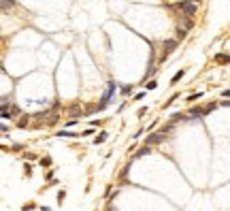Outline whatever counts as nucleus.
Wrapping results in <instances>:
<instances>
[{"mask_svg": "<svg viewBox=\"0 0 230 211\" xmlns=\"http://www.w3.org/2000/svg\"><path fill=\"white\" fill-rule=\"evenodd\" d=\"M115 92H117V83H115V81H109V83H107V92L102 94L100 102L96 105V111H102V109L111 102V98H113V94H115Z\"/></svg>", "mask_w": 230, "mask_h": 211, "instance_id": "f257e3e1", "label": "nucleus"}, {"mask_svg": "<svg viewBox=\"0 0 230 211\" xmlns=\"http://www.w3.org/2000/svg\"><path fill=\"white\" fill-rule=\"evenodd\" d=\"M166 139V132H153V134H149L147 139H145V145H149V147H153V145H158V143H162Z\"/></svg>", "mask_w": 230, "mask_h": 211, "instance_id": "f03ea898", "label": "nucleus"}, {"mask_svg": "<svg viewBox=\"0 0 230 211\" xmlns=\"http://www.w3.org/2000/svg\"><path fill=\"white\" fill-rule=\"evenodd\" d=\"M177 6H179V9L183 11L187 17H192V15H194V13L198 11V4H194V2H179Z\"/></svg>", "mask_w": 230, "mask_h": 211, "instance_id": "7ed1b4c3", "label": "nucleus"}, {"mask_svg": "<svg viewBox=\"0 0 230 211\" xmlns=\"http://www.w3.org/2000/svg\"><path fill=\"white\" fill-rule=\"evenodd\" d=\"M162 47H164V53H162V60H164V58H166V56L177 47V39H168V41H164V43H162Z\"/></svg>", "mask_w": 230, "mask_h": 211, "instance_id": "20e7f679", "label": "nucleus"}, {"mask_svg": "<svg viewBox=\"0 0 230 211\" xmlns=\"http://www.w3.org/2000/svg\"><path fill=\"white\" fill-rule=\"evenodd\" d=\"M58 136H68V139H77V136H81L79 132H70V130H60L58 132Z\"/></svg>", "mask_w": 230, "mask_h": 211, "instance_id": "39448f33", "label": "nucleus"}, {"mask_svg": "<svg viewBox=\"0 0 230 211\" xmlns=\"http://www.w3.org/2000/svg\"><path fill=\"white\" fill-rule=\"evenodd\" d=\"M107 139H109V132H104V130H102V132H100V134L94 139V143H96V145H100V143H104Z\"/></svg>", "mask_w": 230, "mask_h": 211, "instance_id": "423d86ee", "label": "nucleus"}, {"mask_svg": "<svg viewBox=\"0 0 230 211\" xmlns=\"http://www.w3.org/2000/svg\"><path fill=\"white\" fill-rule=\"evenodd\" d=\"M145 154H151V147H149V145H143L137 154H134V158H141V156H145Z\"/></svg>", "mask_w": 230, "mask_h": 211, "instance_id": "0eeeda50", "label": "nucleus"}, {"mask_svg": "<svg viewBox=\"0 0 230 211\" xmlns=\"http://www.w3.org/2000/svg\"><path fill=\"white\" fill-rule=\"evenodd\" d=\"M215 62H220V64H230V56L217 53V56H215Z\"/></svg>", "mask_w": 230, "mask_h": 211, "instance_id": "6e6552de", "label": "nucleus"}, {"mask_svg": "<svg viewBox=\"0 0 230 211\" xmlns=\"http://www.w3.org/2000/svg\"><path fill=\"white\" fill-rule=\"evenodd\" d=\"M179 120H190V117H185L183 113H175V115L171 117V124H175V122H179Z\"/></svg>", "mask_w": 230, "mask_h": 211, "instance_id": "1a4fd4ad", "label": "nucleus"}, {"mask_svg": "<svg viewBox=\"0 0 230 211\" xmlns=\"http://www.w3.org/2000/svg\"><path fill=\"white\" fill-rule=\"evenodd\" d=\"M185 36H187V32H185V28H177V41H183Z\"/></svg>", "mask_w": 230, "mask_h": 211, "instance_id": "9d476101", "label": "nucleus"}, {"mask_svg": "<svg viewBox=\"0 0 230 211\" xmlns=\"http://www.w3.org/2000/svg\"><path fill=\"white\" fill-rule=\"evenodd\" d=\"M181 77H183V71H177V73L173 75V79H171V83H177V81L181 79Z\"/></svg>", "mask_w": 230, "mask_h": 211, "instance_id": "9b49d317", "label": "nucleus"}, {"mask_svg": "<svg viewBox=\"0 0 230 211\" xmlns=\"http://www.w3.org/2000/svg\"><path fill=\"white\" fill-rule=\"evenodd\" d=\"M213 109H217V102H209V105L205 107V115H207V113H211Z\"/></svg>", "mask_w": 230, "mask_h": 211, "instance_id": "f8f14e48", "label": "nucleus"}, {"mask_svg": "<svg viewBox=\"0 0 230 211\" xmlns=\"http://www.w3.org/2000/svg\"><path fill=\"white\" fill-rule=\"evenodd\" d=\"M17 126H19V128H26V126H28V115H24V117L17 122Z\"/></svg>", "mask_w": 230, "mask_h": 211, "instance_id": "ddd939ff", "label": "nucleus"}, {"mask_svg": "<svg viewBox=\"0 0 230 211\" xmlns=\"http://www.w3.org/2000/svg\"><path fill=\"white\" fill-rule=\"evenodd\" d=\"M41 167H51V158H41Z\"/></svg>", "mask_w": 230, "mask_h": 211, "instance_id": "4468645a", "label": "nucleus"}, {"mask_svg": "<svg viewBox=\"0 0 230 211\" xmlns=\"http://www.w3.org/2000/svg\"><path fill=\"white\" fill-rule=\"evenodd\" d=\"M24 175H26V177H32V167H30V164L24 167Z\"/></svg>", "mask_w": 230, "mask_h": 211, "instance_id": "2eb2a0df", "label": "nucleus"}, {"mask_svg": "<svg viewBox=\"0 0 230 211\" xmlns=\"http://www.w3.org/2000/svg\"><path fill=\"white\" fill-rule=\"evenodd\" d=\"M130 92H132V83H130V85H124V87H122V94H130Z\"/></svg>", "mask_w": 230, "mask_h": 211, "instance_id": "dca6fc26", "label": "nucleus"}, {"mask_svg": "<svg viewBox=\"0 0 230 211\" xmlns=\"http://www.w3.org/2000/svg\"><path fill=\"white\" fill-rule=\"evenodd\" d=\"M156 81H147V83H145V87H147V90H156Z\"/></svg>", "mask_w": 230, "mask_h": 211, "instance_id": "f3484780", "label": "nucleus"}, {"mask_svg": "<svg viewBox=\"0 0 230 211\" xmlns=\"http://www.w3.org/2000/svg\"><path fill=\"white\" fill-rule=\"evenodd\" d=\"M200 96H202V94H200V92H198V94H192V96H190V98H187V100H190V102H194V100H198V98H200Z\"/></svg>", "mask_w": 230, "mask_h": 211, "instance_id": "a211bd4d", "label": "nucleus"}, {"mask_svg": "<svg viewBox=\"0 0 230 211\" xmlns=\"http://www.w3.org/2000/svg\"><path fill=\"white\" fill-rule=\"evenodd\" d=\"M64 198H66V192H64V190H62V192H58V201H60V205H62V201H64Z\"/></svg>", "mask_w": 230, "mask_h": 211, "instance_id": "6ab92c4d", "label": "nucleus"}, {"mask_svg": "<svg viewBox=\"0 0 230 211\" xmlns=\"http://www.w3.org/2000/svg\"><path fill=\"white\" fill-rule=\"evenodd\" d=\"M222 105H224V107H230V100H224Z\"/></svg>", "mask_w": 230, "mask_h": 211, "instance_id": "aec40b11", "label": "nucleus"}, {"mask_svg": "<svg viewBox=\"0 0 230 211\" xmlns=\"http://www.w3.org/2000/svg\"><path fill=\"white\" fill-rule=\"evenodd\" d=\"M43 211H51V209H49V207H43Z\"/></svg>", "mask_w": 230, "mask_h": 211, "instance_id": "412c9836", "label": "nucleus"}]
</instances>
